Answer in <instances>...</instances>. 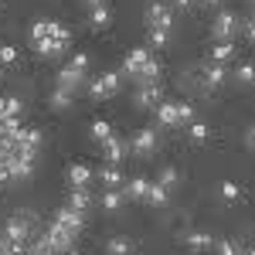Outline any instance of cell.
Instances as JSON below:
<instances>
[{"instance_id":"1","label":"cell","mask_w":255,"mask_h":255,"mask_svg":"<svg viewBox=\"0 0 255 255\" xmlns=\"http://www.w3.org/2000/svg\"><path fill=\"white\" fill-rule=\"evenodd\" d=\"M3 238H7V242H31V238H34V215H31V211L10 215L7 225H3Z\"/></svg>"},{"instance_id":"2","label":"cell","mask_w":255,"mask_h":255,"mask_svg":"<svg viewBox=\"0 0 255 255\" xmlns=\"http://www.w3.org/2000/svg\"><path fill=\"white\" fill-rule=\"evenodd\" d=\"M85 89H89V96H92V99H113L119 92V75H116V72H102V75H96Z\"/></svg>"},{"instance_id":"3","label":"cell","mask_w":255,"mask_h":255,"mask_svg":"<svg viewBox=\"0 0 255 255\" xmlns=\"http://www.w3.org/2000/svg\"><path fill=\"white\" fill-rule=\"evenodd\" d=\"M3 170H7V180H27V177L34 174V160L20 157V153H10V157H3Z\"/></svg>"},{"instance_id":"4","label":"cell","mask_w":255,"mask_h":255,"mask_svg":"<svg viewBox=\"0 0 255 255\" xmlns=\"http://www.w3.org/2000/svg\"><path fill=\"white\" fill-rule=\"evenodd\" d=\"M211 31H215L218 41H235V34H238V14L221 10V14L215 17V24H211Z\"/></svg>"},{"instance_id":"5","label":"cell","mask_w":255,"mask_h":255,"mask_svg":"<svg viewBox=\"0 0 255 255\" xmlns=\"http://www.w3.org/2000/svg\"><path fill=\"white\" fill-rule=\"evenodd\" d=\"M146 27H174V10L167 7V3H160V0H153L150 7H146Z\"/></svg>"},{"instance_id":"6","label":"cell","mask_w":255,"mask_h":255,"mask_svg":"<svg viewBox=\"0 0 255 255\" xmlns=\"http://www.w3.org/2000/svg\"><path fill=\"white\" fill-rule=\"evenodd\" d=\"M44 238L51 242V249H55L58 255H65L68 249H72V242H75V235H72L68 228H61L58 221H51V225H48V232H44Z\"/></svg>"},{"instance_id":"7","label":"cell","mask_w":255,"mask_h":255,"mask_svg":"<svg viewBox=\"0 0 255 255\" xmlns=\"http://www.w3.org/2000/svg\"><path fill=\"white\" fill-rule=\"evenodd\" d=\"M139 109H157V102H163V92H160V82H150V85H139L136 96H133Z\"/></svg>"},{"instance_id":"8","label":"cell","mask_w":255,"mask_h":255,"mask_svg":"<svg viewBox=\"0 0 255 255\" xmlns=\"http://www.w3.org/2000/svg\"><path fill=\"white\" fill-rule=\"evenodd\" d=\"M129 150H133V157H150L157 150V129H139L129 143Z\"/></svg>"},{"instance_id":"9","label":"cell","mask_w":255,"mask_h":255,"mask_svg":"<svg viewBox=\"0 0 255 255\" xmlns=\"http://www.w3.org/2000/svg\"><path fill=\"white\" fill-rule=\"evenodd\" d=\"M225 79H228V65H218V61L201 65V85H204V89H218Z\"/></svg>"},{"instance_id":"10","label":"cell","mask_w":255,"mask_h":255,"mask_svg":"<svg viewBox=\"0 0 255 255\" xmlns=\"http://www.w3.org/2000/svg\"><path fill=\"white\" fill-rule=\"evenodd\" d=\"M126 150H129V146H126V143H123V139H119L116 133L102 139V157L109 160V163H116V167L123 163V157H126Z\"/></svg>"},{"instance_id":"11","label":"cell","mask_w":255,"mask_h":255,"mask_svg":"<svg viewBox=\"0 0 255 255\" xmlns=\"http://www.w3.org/2000/svg\"><path fill=\"white\" fill-rule=\"evenodd\" d=\"M55 221H58L61 228H68L72 235H79L82 228H85V215H82V211H72L68 204H65V208H61L58 215H55Z\"/></svg>"},{"instance_id":"12","label":"cell","mask_w":255,"mask_h":255,"mask_svg":"<svg viewBox=\"0 0 255 255\" xmlns=\"http://www.w3.org/2000/svg\"><path fill=\"white\" fill-rule=\"evenodd\" d=\"M150 58H153L150 48H133V51L126 55V61H123V72H126V75H139V68H143Z\"/></svg>"},{"instance_id":"13","label":"cell","mask_w":255,"mask_h":255,"mask_svg":"<svg viewBox=\"0 0 255 255\" xmlns=\"http://www.w3.org/2000/svg\"><path fill=\"white\" fill-rule=\"evenodd\" d=\"M65 48H68V44H61V41H55V38L34 41V55H38V58H61V55H65Z\"/></svg>"},{"instance_id":"14","label":"cell","mask_w":255,"mask_h":255,"mask_svg":"<svg viewBox=\"0 0 255 255\" xmlns=\"http://www.w3.org/2000/svg\"><path fill=\"white\" fill-rule=\"evenodd\" d=\"M55 79H58V89H65V92H75V89H82V85H85V75H82V72H75V68H68V65L61 68Z\"/></svg>"},{"instance_id":"15","label":"cell","mask_w":255,"mask_h":255,"mask_svg":"<svg viewBox=\"0 0 255 255\" xmlns=\"http://www.w3.org/2000/svg\"><path fill=\"white\" fill-rule=\"evenodd\" d=\"M146 204H153V208H167V201H170V191L157 184V180H150V187H146V197H143Z\"/></svg>"},{"instance_id":"16","label":"cell","mask_w":255,"mask_h":255,"mask_svg":"<svg viewBox=\"0 0 255 255\" xmlns=\"http://www.w3.org/2000/svg\"><path fill=\"white\" fill-rule=\"evenodd\" d=\"M235 41H215V48H211V61H218V65H228V61L235 58Z\"/></svg>"},{"instance_id":"17","label":"cell","mask_w":255,"mask_h":255,"mask_svg":"<svg viewBox=\"0 0 255 255\" xmlns=\"http://www.w3.org/2000/svg\"><path fill=\"white\" fill-rule=\"evenodd\" d=\"M68 184H72V187H89V184H92V170H89L85 163H72V167H68Z\"/></svg>"},{"instance_id":"18","label":"cell","mask_w":255,"mask_h":255,"mask_svg":"<svg viewBox=\"0 0 255 255\" xmlns=\"http://www.w3.org/2000/svg\"><path fill=\"white\" fill-rule=\"evenodd\" d=\"M184 242H187V249H191V252H208V249L215 245V238L208 235V232H187Z\"/></svg>"},{"instance_id":"19","label":"cell","mask_w":255,"mask_h":255,"mask_svg":"<svg viewBox=\"0 0 255 255\" xmlns=\"http://www.w3.org/2000/svg\"><path fill=\"white\" fill-rule=\"evenodd\" d=\"M68 208L85 215V208H92V194H89L85 187H72V194H68Z\"/></svg>"},{"instance_id":"20","label":"cell","mask_w":255,"mask_h":255,"mask_svg":"<svg viewBox=\"0 0 255 255\" xmlns=\"http://www.w3.org/2000/svg\"><path fill=\"white\" fill-rule=\"evenodd\" d=\"M123 184H126V197H133V201H143V197H146V187H150L146 177H129V180H123Z\"/></svg>"},{"instance_id":"21","label":"cell","mask_w":255,"mask_h":255,"mask_svg":"<svg viewBox=\"0 0 255 255\" xmlns=\"http://www.w3.org/2000/svg\"><path fill=\"white\" fill-rule=\"evenodd\" d=\"M3 119H20V99L17 96L0 99V123H3Z\"/></svg>"},{"instance_id":"22","label":"cell","mask_w":255,"mask_h":255,"mask_svg":"<svg viewBox=\"0 0 255 255\" xmlns=\"http://www.w3.org/2000/svg\"><path fill=\"white\" fill-rule=\"evenodd\" d=\"M157 123L160 126H177V102H157Z\"/></svg>"},{"instance_id":"23","label":"cell","mask_w":255,"mask_h":255,"mask_svg":"<svg viewBox=\"0 0 255 255\" xmlns=\"http://www.w3.org/2000/svg\"><path fill=\"white\" fill-rule=\"evenodd\" d=\"M109 20H113V10H109L106 3L89 10V24H92V27H109Z\"/></svg>"},{"instance_id":"24","label":"cell","mask_w":255,"mask_h":255,"mask_svg":"<svg viewBox=\"0 0 255 255\" xmlns=\"http://www.w3.org/2000/svg\"><path fill=\"white\" fill-rule=\"evenodd\" d=\"M99 180H102L106 187H119V184H123V170H119L116 163H109V167L99 170Z\"/></svg>"},{"instance_id":"25","label":"cell","mask_w":255,"mask_h":255,"mask_svg":"<svg viewBox=\"0 0 255 255\" xmlns=\"http://www.w3.org/2000/svg\"><path fill=\"white\" fill-rule=\"evenodd\" d=\"M139 85H150V82H160V65H157V58H150L143 68H139Z\"/></svg>"},{"instance_id":"26","label":"cell","mask_w":255,"mask_h":255,"mask_svg":"<svg viewBox=\"0 0 255 255\" xmlns=\"http://www.w3.org/2000/svg\"><path fill=\"white\" fill-rule=\"evenodd\" d=\"M109 255H133V242H129L126 235L109 238Z\"/></svg>"},{"instance_id":"27","label":"cell","mask_w":255,"mask_h":255,"mask_svg":"<svg viewBox=\"0 0 255 255\" xmlns=\"http://www.w3.org/2000/svg\"><path fill=\"white\" fill-rule=\"evenodd\" d=\"M89 136L96 139V143H102V139H106V136H113V126H109L106 119H96V123L89 126Z\"/></svg>"},{"instance_id":"28","label":"cell","mask_w":255,"mask_h":255,"mask_svg":"<svg viewBox=\"0 0 255 255\" xmlns=\"http://www.w3.org/2000/svg\"><path fill=\"white\" fill-rule=\"evenodd\" d=\"M218 194H221V201H228V204H232V201H238V197H242V187H238L235 180H221Z\"/></svg>"},{"instance_id":"29","label":"cell","mask_w":255,"mask_h":255,"mask_svg":"<svg viewBox=\"0 0 255 255\" xmlns=\"http://www.w3.org/2000/svg\"><path fill=\"white\" fill-rule=\"evenodd\" d=\"M102 208H106V211H119V208H123V194H119L116 187H106V194H102Z\"/></svg>"},{"instance_id":"30","label":"cell","mask_w":255,"mask_h":255,"mask_svg":"<svg viewBox=\"0 0 255 255\" xmlns=\"http://www.w3.org/2000/svg\"><path fill=\"white\" fill-rule=\"evenodd\" d=\"M48 102H51L55 109H72V102H75V99H72V92H65V89H55Z\"/></svg>"},{"instance_id":"31","label":"cell","mask_w":255,"mask_h":255,"mask_svg":"<svg viewBox=\"0 0 255 255\" xmlns=\"http://www.w3.org/2000/svg\"><path fill=\"white\" fill-rule=\"evenodd\" d=\"M48 34H51V20L48 17H38L31 24V41H41V38H48Z\"/></svg>"},{"instance_id":"32","label":"cell","mask_w":255,"mask_h":255,"mask_svg":"<svg viewBox=\"0 0 255 255\" xmlns=\"http://www.w3.org/2000/svg\"><path fill=\"white\" fill-rule=\"evenodd\" d=\"M150 31V44L153 48H167V41H170V31L167 27H146Z\"/></svg>"},{"instance_id":"33","label":"cell","mask_w":255,"mask_h":255,"mask_svg":"<svg viewBox=\"0 0 255 255\" xmlns=\"http://www.w3.org/2000/svg\"><path fill=\"white\" fill-rule=\"evenodd\" d=\"M187 136L194 139V143H204V139H208V123H187Z\"/></svg>"},{"instance_id":"34","label":"cell","mask_w":255,"mask_h":255,"mask_svg":"<svg viewBox=\"0 0 255 255\" xmlns=\"http://www.w3.org/2000/svg\"><path fill=\"white\" fill-rule=\"evenodd\" d=\"M218 255H242V242L238 238H221L218 242Z\"/></svg>"},{"instance_id":"35","label":"cell","mask_w":255,"mask_h":255,"mask_svg":"<svg viewBox=\"0 0 255 255\" xmlns=\"http://www.w3.org/2000/svg\"><path fill=\"white\" fill-rule=\"evenodd\" d=\"M194 123V106L191 102H177V126H187Z\"/></svg>"},{"instance_id":"36","label":"cell","mask_w":255,"mask_h":255,"mask_svg":"<svg viewBox=\"0 0 255 255\" xmlns=\"http://www.w3.org/2000/svg\"><path fill=\"white\" fill-rule=\"evenodd\" d=\"M177 180H180V174H177L174 167H163V170H160V180H157V184H163L167 191H174V187H177Z\"/></svg>"},{"instance_id":"37","label":"cell","mask_w":255,"mask_h":255,"mask_svg":"<svg viewBox=\"0 0 255 255\" xmlns=\"http://www.w3.org/2000/svg\"><path fill=\"white\" fill-rule=\"evenodd\" d=\"M235 79H238V85H252L255 72H252V65H249V61H242V65L235 68Z\"/></svg>"},{"instance_id":"38","label":"cell","mask_w":255,"mask_h":255,"mask_svg":"<svg viewBox=\"0 0 255 255\" xmlns=\"http://www.w3.org/2000/svg\"><path fill=\"white\" fill-rule=\"evenodd\" d=\"M48 38H55V41H61V44H68L72 41V31L65 27V24H58V20H51V34Z\"/></svg>"},{"instance_id":"39","label":"cell","mask_w":255,"mask_h":255,"mask_svg":"<svg viewBox=\"0 0 255 255\" xmlns=\"http://www.w3.org/2000/svg\"><path fill=\"white\" fill-rule=\"evenodd\" d=\"M14 61H17V48L14 44H0V68L14 65Z\"/></svg>"},{"instance_id":"40","label":"cell","mask_w":255,"mask_h":255,"mask_svg":"<svg viewBox=\"0 0 255 255\" xmlns=\"http://www.w3.org/2000/svg\"><path fill=\"white\" fill-rule=\"evenodd\" d=\"M68 68H75V72H82V75H85V72H89V55L75 51V55L68 58Z\"/></svg>"},{"instance_id":"41","label":"cell","mask_w":255,"mask_h":255,"mask_svg":"<svg viewBox=\"0 0 255 255\" xmlns=\"http://www.w3.org/2000/svg\"><path fill=\"white\" fill-rule=\"evenodd\" d=\"M238 31H242L245 38H252V34H255V24H252V17H238Z\"/></svg>"},{"instance_id":"42","label":"cell","mask_w":255,"mask_h":255,"mask_svg":"<svg viewBox=\"0 0 255 255\" xmlns=\"http://www.w3.org/2000/svg\"><path fill=\"white\" fill-rule=\"evenodd\" d=\"M0 255H10V242H7L3 235H0Z\"/></svg>"},{"instance_id":"43","label":"cell","mask_w":255,"mask_h":255,"mask_svg":"<svg viewBox=\"0 0 255 255\" xmlns=\"http://www.w3.org/2000/svg\"><path fill=\"white\" fill-rule=\"evenodd\" d=\"M252 143H255V129L249 126V129H245V146H252Z\"/></svg>"},{"instance_id":"44","label":"cell","mask_w":255,"mask_h":255,"mask_svg":"<svg viewBox=\"0 0 255 255\" xmlns=\"http://www.w3.org/2000/svg\"><path fill=\"white\" fill-rule=\"evenodd\" d=\"M177 7H180V10H187V7H194V0H174Z\"/></svg>"},{"instance_id":"45","label":"cell","mask_w":255,"mask_h":255,"mask_svg":"<svg viewBox=\"0 0 255 255\" xmlns=\"http://www.w3.org/2000/svg\"><path fill=\"white\" fill-rule=\"evenodd\" d=\"M85 3H89V10H92V7H102L106 0H85Z\"/></svg>"},{"instance_id":"46","label":"cell","mask_w":255,"mask_h":255,"mask_svg":"<svg viewBox=\"0 0 255 255\" xmlns=\"http://www.w3.org/2000/svg\"><path fill=\"white\" fill-rule=\"evenodd\" d=\"M201 3H204V7H218L221 0H201Z\"/></svg>"},{"instance_id":"47","label":"cell","mask_w":255,"mask_h":255,"mask_svg":"<svg viewBox=\"0 0 255 255\" xmlns=\"http://www.w3.org/2000/svg\"><path fill=\"white\" fill-rule=\"evenodd\" d=\"M65 255H82V252H72V249H68V252H65Z\"/></svg>"}]
</instances>
